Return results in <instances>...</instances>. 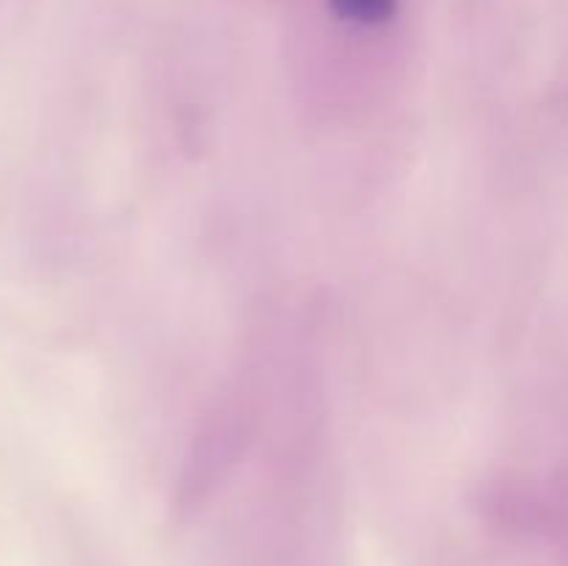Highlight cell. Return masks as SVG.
<instances>
[{
    "mask_svg": "<svg viewBox=\"0 0 568 566\" xmlns=\"http://www.w3.org/2000/svg\"><path fill=\"white\" fill-rule=\"evenodd\" d=\"M331 6L342 20L375 26V22H386L394 14L397 0H331Z\"/></svg>",
    "mask_w": 568,
    "mask_h": 566,
    "instance_id": "1",
    "label": "cell"
}]
</instances>
